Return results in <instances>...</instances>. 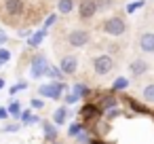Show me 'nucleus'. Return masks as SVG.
<instances>
[{"instance_id": "1", "label": "nucleus", "mask_w": 154, "mask_h": 144, "mask_svg": "<svg viewBox=\"0 0 154 144\" xmlns=\"http://www.w3.org/2000/svg\"><path fill=\"white\" fill-rule=\"evenodd\" d=\"M101 32L108 36H122V34H127V21L118 15H112L101 21Z\"/></svg>"}, {"instance_id": "2", "label": "nucleus", "mask_w": 154, "mask_h": 144, "mask_svg": "<svg viewBox=\"0 0 154 144\" xmlns=\"http://www.w3.org/2000/svg\"><path fill=\"white\" fill-rule=\"evenodd\" d=\"M63 91H66V85L61 81H51L49 85H40L38 87V93L42 98H51V100H59Z\"/></svg>"}, {"instance_id": "3", "label": "nucleus", "mask_w": 154, "mask_h": 144, "mask_svg": "<svg viewBox=\"0 0 154 144\" xmlns=\"http://www.w3.org/2000/svg\"><path fill=\"white\" fill-rule=\"evenodd\" d=\"M112 68H114V59H112V55H97V57H93V70H95L97 76H106V74H110Z\"/></svg>"}, {"instance_id": "4", "label": "nucleus", "mask_w": 154, "mask_h": 144, "mask_svg": "<svg viewBox=\"0 0 154 144\" xmlns=\"http://www.w3.org/2000/svg\"><path fill=\"white\" fill-rule=\"evenodd\" d=\"M89 40H91V34H89L87 30H80V28H76V30H72V32L68 34V45H72V47H76V49L89 45Z\"/></svg>"}, {"instance_id": "5", "label": "nucleus", "mask_w": 154, "mask_h": 144, "mask_svg": "<svg viewBox=\"0 0 154 144\" xmlns=\"http://www.w3.org/2000/svg\"><path fill=\"white\" fill-rule=\"evenodd\" d=\"M47 68H49V62L42 53H38L34 59H32V66H30V74L32 78H42L47 74Z\"/></svg>"}, {"instance_id": "6", "label": "nucleus", "mask_w": 154, "mask_h": 144, "mask_svg": "<svg viewBox=\"0 0 154 144\" xmlns=\"http://www.w3.org/2000/svg\"><path fill=\"white\" fill-rule=\"evenodd\" d=\"M99 9H97V0H82L80 2V7H78V15H80V19L82 21H87V19H91V17H95V13H97Z\"/></svg>"}, {"instance_id": "7", "label": "nucleus", "mask_w": 154, "mask_h": 144, "mask_svg": "<svg viewBox=\"0 0 154 144\" xmlns=\"http://www.w3.org/2000/svg\"><path fill=\"white\" fill-rule=\"evenodd\" d=\"M59 70L63 74H74L78 70V57L76 55H63L59 62Z\"/></svg>"}, {"instance_id": "8", "label": "nucleus", "mask_w": 154, "mask_h": 144, "mask_svg": "<svg viewBox=\"0 0 154 144\" xmlns=\"http://www.w3.org/2000/svg\"><path fill=\"white\" fill-rule=\"evenodd\" d=\"M137 45H139V49L143 53L154 55V32H143L139 36V40H137Z\"/></svg>"}, {"instance_id": "9", "label": "nucleus", "mask_w": 154, "mask_h": 144, "mask_svg": "<svg viewBox=\"0 0 154 144\" xmlns=\"http://www.w3.org/2000/svg\"><path fill=\"white\" fill-rule=\"evenodd\" d=\"M23 9H26L23 0H5V13L11 15V17H15V15L19 17L23 13Z\"/></svg>"}, {"instance_id": "10", "label": "nucleus", "mask_w": 154, "mask_h": 144, "mask_svg": "<svg viewBox=\"0 0 154 144\" xmlns=\"http://www.w3.org/2000/svg\"><path fill=\"white\" fill-rule=\"evenodd\" d=\"M148 62L146 59H141V57H137V59H133L131 64H129V70H131V74L137 78V76H141V74H146L148 72Z\"/></svg>"}, {"instance_id": "11", "label": "nucleus", "mask_w": 154, "mask_h": 144, "mask_svg": "<svg viewBox=\"0 0 154 144\" xmlns=\"http://www.w3.org/2000/svg\"><path fill=\"white\" fill-rule=\"evenodd\" d=\"M80 114H82L85 121H89V119H95V117H99V114H103V112L99 110L97 104H85V106L80 108Z\"/></svg>"}, {"instance_id": "12", "label": "nucleus", "mask_w": 154, "mask_h": 144, "mask_svg": "<svg viewBox=\"0 0 154 144\" xmlns=\"http://www.w3.org/2000/svg\"><path fill=\"white\" fill-rule=\"evenodd\" d=\"M118 104V100H116V95H110V93H106V95H101L99 98V102H97V106H99V110L101 112H106V110H110V108H114Z\"/></svg>"}, {"instance_id": "13", "label": "nucleus", "mask_w": 154, "mask_h": 144, "mask_svg": "<svg viewBox=\"0 0 154 144\" xmlns=\"http://www.w3.org/2000/svg\"><path fill=\"white\" fill-rule=\"evenodd\" d=\"M68 106H59L55 112H53V123L55 125H66L68 123Z\"/></svg>"}, {"instance_id": "14", "label": "nucleus", "mask_w": 154, "mask_h": 144, "mask_svg": "<svg viewBox=\"0 0 154 144\" xmlns=\"http://www.w3.org/2000/svg\"><path fill=\"white\" fill-rule=\"evenodd\" d=\"M42 136H45L47 142H55V140H57V129H55V125H51L49 121H42Z\"/></svg>"}, {"instance_id": "15", "label": "nucleus", "mask_w": 154, "mask_h": 144, "mask_svg": "<svg viewBox=\"0 0 154 144\" xmlns=\"http://www.w3.org/2000/svg\"><path fill=\"white\" fill-rule=\"evenodd\" d=\"M57 11L61 15H70L74 11V0H59V2H57Z\"/></svg>"}, {"instance_id": "16", "label": "nucleus", "mask_w": 154, "mask_h": 144, "mask_svg": "<svg viewBox=\"0 0 154 144\" xmlns=\"http://www.w3.org/2000/svg\"><path fill=\"white\" fill-rule=\"evenodd\" d=\"M45 36H47V30L42 28V30H38L36 34H32V36L28 38V45H30V47H38V45L45 40Z\"/></svg>"}, {"instance_id": "17", "label": "nucleus", "mask_w": 154, "mask_h": 144, "mask_svg": "<svg viewBox=\"0 0 154 144\" xmlns=\"http://www.w3.org/2000/svg\"><path fill=\"white\" fill-rule=\"evenodd\" d=\"M141 98H143V102H146V104H154V83H150V85H146V87H143Z\"/></svg>"}, {"instance_id": "18", "label": "nucleus", "mask_w": 154, "mask_h": 144, "mask_svg": "<svg viewBox=\"0 0 154 144\" xmlns=\"http://www.w3.org/2000/svg\"><path fill=\"white\" fill-rule=\"evenodd\" d=\"M7 110H9V117H13V119H19L21 117V104L19 102H11L7 106Z\"/></svg>"}, {"instance_id": "19", "label": "nucleus", "mask_w": 154, "mask_h": 144, "mask_svg": "<svg viewBox=\"0 0 154 144\" xmlns=\"http://www.w3.org/2000/svg\"><path fill=\"white\" fill-rule=\"evenodd\" d=\"M47 76H51L53 81H61L66 74H63L59 68H55V66H49V68H47Z\"/></svg>"}, {"instance_id": "20", "label": "nucleus", "mask_w": 154, "mask_h": 144, "mask_svg": "<svg viewBox=\"0 0 154 144\" xmlns=\"http://www.w3.org/2000/svg\"><path fill=\"white\" fill-rule=\"evenodd\" d=\"M127 102H129V106H131V108H133L135 112H139V114H150V112H148V108H146L143 104H139V102H135L133 98H129Z\"/></svg>"}, {"instance_id": "21", "label": "nucleus", "mask_w": 154, "mask_h": 144, "mask_svg": "<svg viewBox=\"0 0 154 144\" xmlns=\"http://www.w3.org/2000/svg\"><path fill=\"white\" fill-rule=\"evenodd\" d=\"M127 87H129V81L122 78V76H118V78L112 83V91H122V89H127Z\"/></svg>"}, {"instance_id": "22", "label": "nucleus", "mask_w": 154, "mask_h": 144, "mask_svg": "<svg viewBox=\"0 0 154 144\" xmlns=\"http://www.w3.org/2000/svg\"><path fill=\"white\" fill-rule=\"evenodd\" d=\"M74 93H76L78 98H85V95L89 93V87L82 85V83H76V85H74Z\"/></svg>"}, {"instance_id": "23", "label": "nucleus", "mask_w": 154, "mask_h": 144, "mask_svg": "<svg viewBox=\"0 0 154 144\" xmlns=\"http://www.w3.org/2000/svg\"><path fill=\"white\" fill-rule=\"evenodd\" d=\"M80 131H82V125H80V123H72L70 129H68V136H70V138H76Z\"/></svg>"}, {"instance_id": "24", "label": "nucleus", "mask_w": 154, "mask_h": 144, "mask_svg": "<svg viewBox=\"0 0 154 144\" xmlns=\"http://www.w3.org/2000/svg\"><path fill=\"white\" fill-rule=\"evenodd\" d=\"M103 114H106V121H114L116 117H120V110H118V108L114 106V108H110V110H106Z\"/></svg>"}, {"instance_id": "25", "label": "nucleus", "mask_w": 154, "mask_h": 144, "mask_svg": "<svg viewBox=\"0 0 154 144\" xmlns=\"http://www.w3.org/2000/svg\"><path fill=\"white\" fill-rule=\"evenodd\" d=\"M146 2H143V0H135V2H131V5H127V13H135L137 9H141Z\"/></svg>"}, {"instance_id": "26", "label": "nucleus", "mask_w": 154, "mask_h": 144, "mask_svg": "<svg viewBox=\"0 0 154 144\" xmlns=\"http://www.w3.org/2000/svg\"><path fill=\"white\" fill-rule=\"evenodd\" d=\"M9 59H11V51L5 49V47H0V62L5 64V62H9Z\"/></svg>"}, {"instance_id": "27", "label": "nucleus", "mask_w": 154, "mask_h": 144, "mask_svg": "<svg viewBox=\"0 0 154 144\" xmlns=\"http://www.w3.org/2000/svg\"><path fill=\"white\" fill-rule=\"evenodd\" d=\"M26 87H28V83H17V85H13V87L9 89V93H11V95H15L17 91H21V89H26Z\"/></svg>"}, {"instance_id": "28", "label": "nucleus", "mask_w": 154, "mask_h": 144, "mask_svg": "<svg viewBox=\"0 0 154 144\" xmlns=\"http://www.w3.org/2000/svg\"><path fill=\"white\" fill-rule=\"evenodd\" d=\"M78 100H80V98H78L74 91H72V93H68V95H66V106H70V104H76Z\"/></svg>"}, {"instance_id": "29", "label": "nucleus", "mask_w": 154, "mask_h": 144, "mask_svg": "<svg viewBox=\"0 0 154 144\" xmlns=\"http://www.w3.org/2000/svg\"><path fill=\"white\" fill-rule=\"evenodd\" d=\"M32 117H34V114H30L28 110H21V117H19V119H21L26 125H30V123H32Z\"/></svg>"}, {"instance_id": "30", "label": "nucleus", "mask_w": 154, "mask_h": 144, "mask_svg": "<svg viewBox=\"0 0 154 144\" xmlns=\"http://www.w3.org/2000/svg\"><path fill=\"white\" fill-rule=\"evenodd\" d=\"M55 21H57V15H49V17L45 19V30H49V28H51Z\"/></svg>"}, {"instance_id": "31", "label": "nucleus", "mask_w": 154, "mask_h": 144, "mask_svg": "<svg viewBox=\"0 0 154 144\" xmlns=\"http://www.w3.org/2000/svg\"><path fill=\"white\" fill-rule=\"evenodd\" d=\"M17 129H19V125H17V123H11V125H5V127H2V131H5V133H13V131H17Z\"/></svg>"}, {"instance_id": "32", "label": "nucleus", "mask_w": 154, "mask_h": 144, "mask_svg": "<svg viewBox=\"0 0 154 144\" xmlns=\"http://www.w3.org/2000/svg\"><path fill=\"white\" fill-rule=\"evenodd\" d=\"M76 140H78V142H80V144H89V142H91V138H89V136H87V133H82V131H80V133H78V136H76Z\"/></svg>"}, {"instance_id": "33", "label": "nucleus", "mask_w": 154, "mask_h": 144, "mask_svg": "<svg viewBox=\"0 0 154 144\" xmlns=\"http://www.w3.org/2000/svg\"><path fill=\"white\" fill-rule=\"evenodd\" d=\"M42 106H45V102H42V100H38V98H36V100H32V108H38V110H40Z\"/></svg>"}, {"instance_id": "34", "label": "nucleus", "mask_w": 154, "mask_h": 144, "mask_svg": "<svg viewBox=\"0 0 154 144\" xmlns=\"http://www.w3.org/2000/svg\"><path fill=\"white\" fill-rule=\"evenodd\" d=\"M9 119V110L7 108H0V121H7Z\"/></svg>"}, {"instance_id": "35", "label": "nucleus", "mask_w": 154, "mask_h": 144, "mask_svg": "<svg viewBox=\"0 0 154 144\" xmlns=\"http://www.w3.org/2000/svg\"><path fill=\"white\" fill-rule=\"evenodd\" d=\"M7 43V34L5 32H0V45H5Z\"/></svg>"}, {"instance_id": "36", "label": "nucleus", "mask_w": 154, "mask_h": 144, "mask_svg": "<svg viewBox=\"0 0 154 144\" xmlns=\"http://www.w3.org/2000/svg\"><path fill=\"white\" fill-rule=\"evenodd\" d=\"M89 144H106V142H103V140H91Z\"/></svg>"}, {"instance_id": "37", "label": "nucleus", "mask_w": 154, "mask_h": 144, "mask_svg": "<svg viewBox=\"0 0 154 144\" xmlns=\"http://www.w3.org/2000/svg\"><path fill=\"white\" fill-rule=\"evenodd\" d=\"M5 87V78H0V89H2Z\"/></svg>"}, {"instance_id": "38", "label": "nucleus", "mask_w": 154, "mask_h": 144, "mask_svg": "<svg viewBox=\"0 0 154 144\" xmlns=\"http://www.w3.org/2000/svg\"><path fill=\"white\" fill-rule=\"evenodd\" d=\"M51 144H63V142H57V140H55V142H51Z\"/></svg>"}, {"instance_id": "39", "label": "nucleus", "mask_w": 154, "mask_h": 144, "mask_svg": "<svg viewBox=\"0 0 154 144\" xmlns=\"http://www.w3.org/2000/svg\"><path fill=\"white\" fill-rule=\"evenodd\" d=\"M0 66H2V62H0Z\"/></svg>"}]
</instances>
